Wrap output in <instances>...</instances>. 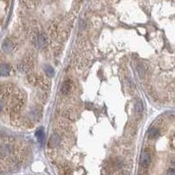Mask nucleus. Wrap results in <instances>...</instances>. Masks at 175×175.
<instances>
[{
    "label": "nucleus",
    "instance_id": "10",
    "mask_svg": "<svg viewBox=\"0 0 175 175\" xmlns=\"http://www.w3.org/2000/svg\"><path fill=\"white\" fill-rule=\"evenodd\" d=\"M149 137H151V138H155L156 137H158V129H156V128H152V129H151L150 131H149Z\"/></svg>",
    "mask_w": 175,
    "mask_h": 175
},
{
    "label": "nucleus",
    "instance_id": "12",
    "mask_svg": "<svg viewBox=\"0 0 175 175\" xmlns=\"http://www.w3.org/2000/svg\"><path fill=\"white\" fill-rule=\"evenodd\" d=\"M3 108H4V103H3V101L0 99V111L3 110Z\"/></svg>",
    "mask_w": 175,
    "mask_h": 175
},
{
    "label": "nucleus",
    "instance_id": "2",
    "mask_svg": "<svg viewBox=\"0 0 175 175\" xmlns=\"http://www.w3.org/2000/svg\"><path fill=\"white\" fill-rule=\"evenodd\" d=\"M35 42H36L35 44H36V46L38 47L43 48L47 45V39H46V37L43 34H41V35H39L37 37V39L35 40Z\"/></svg>",
    "mask_w": 175,
    "mask_h": 175
},
{
    "label": "nucleus",
    "instance_id": "6",
    "mask_svg": "<svg viewBox=\"0 0 175 175\" xmlns=\"http://www.w3.org/2000/svg\"><path fill=\"white\" fill-rule=\"evenodd\" d=\"M60 143V137L57 134H53L49 139V145L51 147H55Z\"/></svg>",
    "mask_w": 175,
    "mask_h": 175
},
{
    "label": "nucleus",
    "instance_id": "11",
    "mask_svg": "<svg viewBox=\"0 0 175 175\" xmlns=\"http://www.w3.org/2000/svg\"><path fill=\"white\" fill-rule=\"evenodd\" d=\"M166 175H175V169L174 168H170L167 170Z\"/></svg>",
    "mask_w": 175,
    "mask_h": 175
},
{
    "label": "nucleus",
    "instance_id": "5",
    "mask_svg": "<svg viewBox=\"0 0 175 175\" xmlns=\"http://www.w3.org/2000/svg\"><path fill=\"white\" fill-rule=\"evenodd\" d=\"M35 136H36V137H37V139H38V141H39L40 144H44V141H45V133H44V130H43L42 128H40V129L36 131Z\"/></svg>",
    "mask_w": 175,
    "mask_h": 175
},
{
    "label": "nucleus",
    "instance_id": "3",
    "mask_svg": "<svg viewBox=\"0 0 175 175\" xmlns=\"http://www.w3.org/2000/svg\"><path fill=\"white\" fill-rule=\"evenodd\" d=\"M2 47H3V50L5 53H10L13 49V44H12V42L10 40L6 39L5 41L3 42Z\"/></svg>",
    "mask_w": 175,
    "mask_h": 175
},
{
    "label": "nucleus",
    "instance_id": "8",
    "mask_svg": "<svg viewBox=\"0 0 175 175\" xmlns=\"http://www.w3.org/2000/svg\"><path fill=\"white\" fill-rule=\"evenodd\" d=\"M45 72H46V74H47L48 76H53L54 74H55V71H54L53 68L51 67V66H47V67L45 68Z\"/></svg>",
    "mask_w": 175,
    "mask_h": 175
},
{
    "label": "nucleus",
    "instance_id": "9",
    "mask_svg": "<svg viewBox=\"0 0 175 175\" xmlns=\"http://www.w3.org/2000/svg\"><path fill=\"white\" fill-rule=\"evenodd\" d=\"M143 109H144V107H143L142 102L141 101H137L136 103V104H135V110H136V111L138 112V113H140V112L143 111Z\"/></svg>",
    "mask_w": 175,
    "mask_h": 175
},
{
    "label": "nucleus",
    "instance_id": "1",
    "mask_svg": "<svg viewBox=\"0 0 175 175\" xmlns=\"http://www.w3.org/2000/svg\"><path fill=\"white\" fill-rule=\"evenodd\" d=\"M151 161H152L151 153L148 151H144L140 157V165L144 168H147L151 164Z\"/></svg>",
    "mask_w": 175,
    "mask_h": 175
},
{
    "label": "nucleus",
    "instance_id": "13",
    "mask_svg": "<svg viewBox=\"0 0 175 175\" xmlns=\"http://www.w3.org/2000/svg\"><path fill=\"white\" fill-rule=\"evenodd\" d=\"M173 167H174V169H175V159L173 161Z\"/></svg>",
    "mask_w": 175,
    "mask_h": 175
},
{
    "label": "nucleus",
    "instance_id": "7",
    "mask_svg": "<svg viewBox=\"0 0 175 175\" xmlns=\"http://www.w3.org/2000/svg\"><path fill=\"white\" fill-rule=\"evenodd\" d=\"M70 89H71V83H70V81H66L65 83L62 84V93L63 95H67L70 91Z\"/></svg>",
    "mask_w": 175,
    "mask_h": 175
},
{
    "label": "nucleus",
    "instance_id": "4",
    "mask_svg": "<svg viewBox=\"0 0 175 175\" xmlns=\"http://www.w3.org/2000/svg\"><path fill=\"white\" fill-rule=\"evenodd\" d=\"M10 67L7 64L0 65V75L1 76H7L10 74Z\"/></svg>",
    "mask_w": 175,
    "mask_h": 175
}]
</instances>
